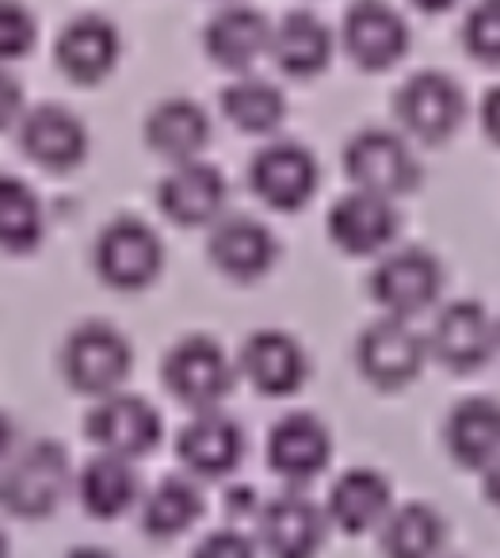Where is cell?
<instances>
[{"label":"cell","instance_id":"obj_16","mask_svg":"<svg viewBox=\"0 0 500 558\" xmlns=\"http://www.w3.org/2000/svg\"><path fill=\"white\" fill-rule=\"evenodd\" d=\"M119 54H123V43H119L115 24L103 16H81L58 35V65L77 85L103 81L115 70Z\"/></svg>","mask_w":500,"mask_h":558},{"label":"cell","instance_id":"obj_27","mask_svg":"<svg viewBox=\"0 0 500 558\" xmlns=\"http://www.w3.org/2000/svg\"><path fill=\"white\" fill-rule=\"evenodd\" d=\"M77 494L85 509L100 520H115L138 501V474H134L131 459L119 456H96L93 463L81 471Z\"/></svg>","mask_w":500,"mask_h":558},{"label":"cell","instance_id":"obj_22","mask_svg":"<svg viewBox=\"0 0 500 558\" xmlns=\"http://www.w3.org/2000/svg\"><path fill=\"white\" fill-rule=\"evenodd\" d=\"M279 70L291 77H314L329 65L332 58V35L314 12H291L268 39Z\"/></svg>","mask_w":500,"mask_h":558},{"label":"cell","instance_id":"obj_29","mask_svg":"<svg viewBox=\"0 0 500 558\" xmlns=\"http://www.w3.org/2000/svg\"><path fill=\"white\" fill-rule=\"evenodd\" d=\"M199 517H203V497H199V489L184 478L157 482V489L146 497V505H142V527H146L154 539L184 535Z\"/></svg>","mask_w":500,"mask_h":558},{"label":"cell","instance_id":"obj_30","mask_svg":"<svg viewBox=\"0 0 500 558\" xmlns=\"http://www.w3.org/2000/svg\"><path fill=\"white\" fill-rule=\"evenodd\" d=\"M222 111L237 131L245 134H271L286 116L283 93L268 81H237L222 93Z\"/></svg>","mask_w":500,"mask_h":558},{"label":"cell","instance_id":"obj_39","mask_svg":"<svg viewBox=\"0 0 500 558\" xmlns=\"http://www.w3.org/2000/svg\"><path fill=\"white\" fill-rule=\"evenodd\" d=\"M0 558H9V539H4V532H0Z\"/></svg>","mask_w":500,"mask_h":558},{"label":"cell","instance_id":"obj_20","mask_svg":"<svg viewBox=\"0 0 500 558\" xmlns=\"http://www.w3.org/2000/svg\"><path fill=\"white\" fill-rule=\"evenodd\" d=\"M180 459L187 463V471L203 474V478H222L245 456V436H241L237 421L222 417L215 410H203L192 425L180 433L176 444Z\"/></svg>","mask_w":500,"mask_h":558},{"label":"cell","instance_id":"obj_2","mask_svg":"<svg viewBox=\"0 0 500 558\" xmlns=\"http://www.w3.org/2000/svg\"><path fill=\"white\" fill-rule=\"evenodd\" d=\"M344 172L359 192L398 199L405 192H416L420 184V165L408 154V146L390 131H363L347 142Z\"/></svg>","mask_w":500,"mask_h":558},{"label":"cell","instance_id":"obj_31","mask_svg":"<svg viewBox=\"0 0 500 558\" xmlns=\"http://www.w3.org/2000/svg\"><path fill=\"white\" fill-rule=\"evenodd\" d=\"M42 238L39 195L16 177H0V248L27 253Z\"/></svg>","mask_w":500,"mask_h":558},{"label":"cell","instance_id":"obj_19","mask_svg":"<svg viewBox=\"0 0 500 558\" xmlns=\"http://www.w3.org/2000/svg\"><path fill=\"white\" fill-rule=\"evenodd\" d=\"M260 532L271 558H314L325 543V517L306 494H283L264 509Z\"/></svg>","mask_w":500,"mask_h":558},{"label":"cell","instance_id":"obj_7","mask_svg":"<svg viewBox=\"0 0 500 558\" xmlns=\"http://www.w3.org/2000/svg\"><path fill=\"white\" fill-rule=\"evenodd\" d=\"M355 360L375 387L398 390L420 375L424 360H428V341L405 318H382L359 337Z\"/></svg>","mask_w":500,"mask_h":558},{"label":"cell","instance_id":"obj_8","mask_svg":"<svg viewBox=\"0 0 500 558\" xmlns=\"http://www.w3.org/2000/svg\"><path fill=\"white\" fill-rule=\"evenodd\" d=\"M248 184L268 207L276 210H298L314 199L317 192V161L298 142H276L260 149L248 169Z\"/></svg>","mask_w":500,"mask_h":558},{"label":"cell","instance_id":"obj_4","mask_svg":"<svg viewBox=\"0 0 500 558\" xmlns=\"http://www.w3.org/2000/svg\"><path fill=\"white\" fill-rule=\"evenodd\" d=\"M443 268L428 248H398L390 253L370 276V295L390 318H416L439 299Z\"/></svg>","mask_w":500,"mask_h":558},{"label":"cell","instance_id":"obj_26","mask_svg":"<svg viewBox=\"0 0 500 558\" xmlns=\"http://www.w3.org/2000/svg\"><path fill=\"white\" fill-rule=\"evenodd\" d=\"M500 444V413L492 398H469L447 421V448L462 466H492Z\"/></svg>","mask_w":500,"mask_h":558},{"label":"cell","instance_id":"obj_28","mask_svg":"<svg viewBox=\"0 0 500 558\" xmlns=\"http://www.w3.org/2000/svg\"><path fill=\"white\" fill-rule=\"evenodd\" d=\"M443 547V520L428 505H401L382 520L386 558H436Z\"/></svg>","mask_w":500,"mask_h":558},{"label":"cell","instance_id":"obj_12","mask_svg":"<svg viewBox=\"0 0 500 558\" xmlns=\"http://www.w3.org/2000/svg\"><path fill=\"white\" fill-rule=\"evenodd\" d=\"M462 93L443 73H416L398 93V119L420 142H443L462 123Z\"/></svg>","mask_w":500,"mask_h":558},{"label":"cell","instance_id":"obj_21","mask_svg":"<svg viewBox=\"0 0 500 558\" xmlns=\"http://www.w3.org/2000/svg\"><path fill=\"white\" fill-rule=\"evenodd\" d=\"M276 238L253 218H225L210 238V256L233 279H260L276 264Z\"/></svg>","mask_w":500,"mask_h":558},{"label":"cell","instance_id":"obj_6","mask_svg":"<svg viewBox=\"0 0 500 558\" xmlns=\"http://www.w3.org/2000/svg\"><path fill=\"white\" fill-rule=\"evenodd\" d=\"M164 387L192 410H215L233 387V364L210 337H187L164 360Z\"/></svg>","mask_w":500,"mask_h":558},{"label":"cell","instance_id":"obj_3","mask_svg":"<svg viewBox=\"0 0 500 558\" xmlns=\"http://www.w3.org/2000/svg\"><path fill=\"white\" fill-rule=\"evenodd\" d=\"M62 367L81 395H115L119 383L131 375V344L119 329L88 322L65 341Z\"/></svg>","mask_w":500,"mask_h":558},{"label":"cell","instance_id":"obj_14","mask_svg":"<svg viewBox=\"0 0 500 558\" xmlns=\"http://www.w3.org/2000/svg\"><path fill=\"white\" fill-rule=\"evenodd\" d=\"M20 146L35 165H42L50 172H65L85 161L88 134L73 111L58 108V104H42L20 126Z\"/></svg>","mask_w":500,"mask_h":558},{"label":"cell","instance_id":"obj_38","mask_svg":"<svg viewBox=\"0 0 500 558\" xmlns=\"http://www.w3.org/2000/svg\"><path fill=\"white\" fill-rule=\"evenodd\" d=\"M70 558H119V555H111V550H103V547H73Z\"/></svg>","mask_w":500,"mask_h":558},{"label":"cell","instance_id":"obj_34","mask_svg":"<svg viewBox=\"0 0 500 558\" xmlns=\"http://www.w3.org/2000/svg\"><path fill=\"white\" fill-rule=\"evenodd\" d=\"M192 558H256V550L245 535L225 527V532H210L207 539L195 547Z\"/></svg>","mask_w":500,"mask_h":558},{"label":"cell","instance_id":"obj_24","mask_svg":"<svg viewBox=\"0 0 500 558\" xmlns=\"http://www.w3.org/2000/svg\"><path fill=\"white\" fill-rule=\"evenodd\" d=\"M146 138L169 161L184 165V161H199V154L210 142V123L203 116L199 104L192 100H164L161 108L149 116L146 123Z\"/></svg>","mask_w":500,"mask_h":558},{"label":"cell","instance_id":"obj_11","mask_svg":"<svg viewBox=\"0 0 500 558\" xmlns=\"http://www.w3.org/2000/svg\"><path fill=\"white\" fill-rule=\"evenodd\" d=\"M428 349L451 372H477L497 349V329L481 303H451L431 326Z\"/></svg>","mask_w":500,"mask_h":558},{"label":"cell","instance_id":"obj_36","mask_svg":"<svg viewBox=\"0 0 500 558\" xmlns=\"http://www.w3.org/2000/svg\"><path fill=\"white\" fill-rule=\"evenodd\" d=\"M12 456V421L0 413V463Z\"/></svg>","mask_w":500,"mask_h":558},{"label":"cell","instance_id":"obj_13","mask_svg":"<svg viewBox=\"0 0 500 558\" xmlns=\"http://www.w3.org/2000/svg\"><path fill=\"white\" fill-rule=\"evenodd\" d=\"M329 238L352 256L382 253V248L398 238V210H393V199L359 192V187L347 192L344 199L329 210Z\"/></svg>","mask_w":500,"mask_h":558},{"label":"cell","instance_id":"obj_10","mask_svg":"<svg viewBox=\"0 0 500 558\" xmlns=\"http://www.w3.org/2000/svg\"><path fill=\"white\" fill-rule=\"evenodd\" d=\"M344 47L359 70H390L405 58L408 27L382 0H355L344 16Z\"/></svg>","mask_w":500,"mask_h":558},{"label":"cell","instance_id":"obj_35","mask_svg":"<svg viewBox=\"0 0 500 558\" xmlns=\"http://www.w3.org/2000/svg\"><path fill=\"white\" fill-rule=\"evenodd\" d=\"M16 111H20V85L0 70V131L16 119Z\"/></svg>","mask_w":500,"mask_h":558},{"label":"cell","instance_id":"obj_33","mask_svg":"<svg viewBox=\"0 0 500 558\" xmlns=\"http://www.w3.org/2000/svg\"><path fill=\"white\" fill-rule=\"evenodd\" d=\"M35 47V16L20 0H0V62L24 58Z\"/></svg>","mask_w":500,"mask_h":558},{"label":"cell","instance_id":"obj_18","mask_svg":"<svg viewBox=\"0 0 500 558\" xmlns=\"http://www.w3.org/2000/svg\"><path fill=\"white\" fill-rule=\"evenodd\" d=\"M161 210L176 226H207L222 215L225 207V180L218 169L203 161L176 165L172 177H164L161 195H157Z\"/></svg>","mask_w":500,"mask_h":558},{"label":"cell","instance_id":"obj_25","mask_svg":"<svg viewBox=\"0 0 500 558\" xmlns=\"http://www.w3.org/2000/svg\"><path fill=\"white\" fill-rule=\"evenodd\" d=\"M271 27L260 12L253 9H225L210 20L207 27V54L222 70H248L256 58L268 50Z\"/></svg>","mask_w":500,"mask_h":558},{"label":"cell","instance_id":"obj_9","mask_svg":"<svg viewBox=\"0 0 500 558\" xmlns=\"http://www.w3.org/2000/svg\"><path fill=\"white\" fill-rule=\"evenodd\" d=\"M88 436L93 444H100L103 456L138 459L161 440V417L146 398L103 395V402L88 413Z\"/></svg>","mask_w":500,"mask_h":558},{"label":"cell","instance_id":"obj_5","mask_svg":"<svg viewBox=\"0 0 500 558\" xmlns=\"http://www.w3.org/2000/svg\"><path fill=\"white\" fill-rule=\"evenodd\" d=\"M161 238L138 218H119L96 241V271L108 288L138 291L149 288L161 271Z\"/></svg>","mask_w":500,"mask_h":558},{"label":"cell","instance_id":"obj_37","mask_svg":"<svg viewBox=\"0 0 500 558\" xmlns=\"http://www.w3.org/2000/svg\"><path fill=\"white\" fill-rule=\"evenodd\" d=\"M413 4H416L420 12H447V9H454L459 0H413Z\"/></svg>","mask_w":500,"mask_h":558},{"label":"cell","instance_id":"obj_17","mask_svg":"<svg viewBox=\"0 0 500 558\" xmlns=\"http://www.w3.org/2000/svg\"><path fill=\"white\" fill-rule=\"evenodd\" d=\"M241 372L248 375L256 390L264 395H294V390L306 383V352L294 341L291 333H279V329H264L245 341L241 352Z\"/></svg>","mask_w":500,"mask_h":558},{"label":"cell","instance_id":"obj_32","mask_svg":"<svg viewBox=\"0 0 500 558\" xmlns=\"http://www.w3.org/2000/svg\"><path fill=\"white\" fill-rule=\"evenodd\" d=\"M466 50L485 65L500 62V0H481L466 20Z\"/></svg>","mask_w":500,"mask_h":558},{"label":"cell","instance_id":"obj_15","mask_svg":"<svg viewBox=\"0 0 500 558\" xmlns=\"http://www.w3.org/2000/svg\"><path fill=\"white\" fill-rule=\"evenodd\" d=\"M332 440L329 428L314 417V413H291L271 428L268 440V463L276 474L291 482H309L329 466Z\"/></svg>","mask_w":500,"mask_h":558},{"label":"cell","instance_id":"obj_23","mask_svg":"<svg viewBox=\"0 0 500 558\" xmlns=\"http://www.w3.org/2000/svg\"><path fill=\"white\" fill-rule=\"evenodd\" d=\"M386 512H390V482L367 466L347 471L329 494V517L347 535L370 532L375 524H382Z\"/></svg>","mask_w":500,"mask_h":558},{"label":"cell","instance_id":"obj_1","mask_svg":"<svg viewBox=\"0 0 500 558\" xmlns=\"http://www.w3.org/2000/svg\"><path fill=\"white\" fill-rule=\"evenodd\" d=\"M65 494H70V456L54 440L24 448L0 474V505L12 517H50L65 501Z\"/></svg>","mask_w":500,"mask_h":558}]
</instances>
